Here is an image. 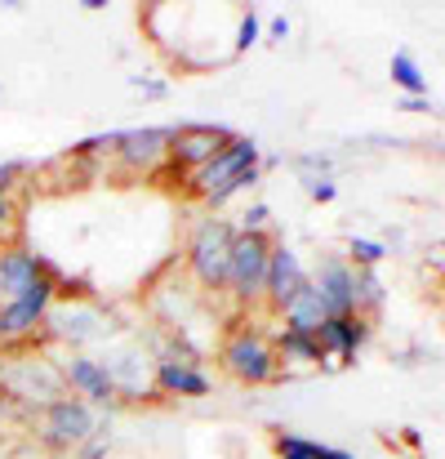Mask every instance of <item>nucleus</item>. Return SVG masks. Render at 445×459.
<instances>
[{"instance_id": "nucleus-1", "label": "nucleus", "mask_w": 445, "mask_h": 459, "mask_svg": "<svg viewBox=\"0 0 445 459\" xmlns=\"http://www.w3.org/2000/svg\"><path fill=\"white\" fill-rule=\"evenodd\" d=\"M259 178H263L259 143H254L250 134H232L196 174H187V192H192L196 201H205L210 210H218V205H227L232 196H241L245 187H254Z\"/></svg>"}, {"instance_id": "nucleus-2", "label": "nucleus", "mask_w": 445, "mask_h": 459, "mask_svg": "<svg viewBox=\"0 0 445 459\" xmlns=\"http://www.w3.org/2000/svg\"><path fill=\"white\" fill-rule=\"evenodd\" d=\"M36 343H22V348H4L0 352V397L18 411H31L40 415L49 402L67 397V384H63V366H54L49 357L31 352Z\"/></svg>"}, {"instance_id": "nucleus-3", "label": "nucleus", "mask_w": 445, "mask_h": 459, "mask_svg": "<svg viewBox=\"0 0 445 459\" xmlns=\"http://www.w3.org/2000/svg\"><path fill=\"white\" fill-rule=\"evenodd\" d=\"M218 366H223L232 379L250 384V388H263V384H281V379H286L281 357H277V348H272V334H268L263 325H254V321H241V325L227 330V339H223V348H218Z\"/></svg>"}, {"instance_id": "nucleus-4", "label": "nucleus", "mask_w": 445, "mask_h": 459, "mask_svg": "<svg viewBox=\"0 0 445 459\" xmlns=\"http://www.w3.org/2000/svg\"><path fill=\"white\" fill-rule=\"evenodd\" d=\"M232 246L236 228L227 219H201L187 237V273L201 290L227 295V273H232Z\"/></svg>"}, {"instance_id": "nucleus-5", "label": "nucleus", "mask_w": 445, "mask_h": 459, "mask_svg": "<svg viewBox=\"0 0 445 459\" xmlns=\"http://www.w3.org/2000/svg\"><path fill=\"white\" fill-rule=\"evenodd\" d=\"M272 246H277L272 232H236V246H232V273H227V295H232L241 307L263 304Z\"/></svg>"}, {"instance_id": "nucleus-6", "label": "nucleus", "mask_w": 445, "mask_h": 459, "mask_svg": "<svg viewBox=\"0 0 445 459\" xmlns=\"http://www.w3.org/2000/svg\"><path fill=\"white\" fill-rule=\"evenodd\" d=\"M36 433H40V442L49 451H76V446H85L98 433V415H94L90 402H81V397L67 393V397L49 402L36 415Z\"/></svg>"}, {"instance_id": "nucleus-7", "label": "nucleus", "mask_w": 445, "mask_h": 459, "mask_svg": "<svg viewBox=\"0 0 445 459\" xmlns=\"http://www.w3.org/2000/svg\"><path fill=\"white\" fill-rule=\"evenodd\" d=\"M107 325H112L107 307L94 304V299H81V304H67V299H58V304L49 307V316H45V330H49V339H58V343H72V348H85V343H94V339L112 334Z\"/></svg>"}, {"instance_id": "nucleus-8", "label": "nucleus", "mask_w": 445, "mask_h": 459, "mask_svg": "<svg viewBox=\"0 0 445 459\" xmlns=\"http://www.w3.org/2000/svg\"><path fill=\"white\" fill-rule=\"evenodd\" d=\"M227 139H232V130H227V126H210V121L169 126V165L183 169V174H196Z\"/></svg>"}, {"instance_id": "nucleus-9", "label": "nucleus", "mask_w": 445, "mask_h": 459, "mask_svg": "<svg viewBox=\"0 0 445 459\" xmlns=\"http://www.w3.org/2000/svg\"><path fill=\"white\" fill-rule=\"evenodd\" d=\"M112 160L130 174V178H148L160 165H169V126H148V130H125L116 139Z\"/></svg>"}, {"instance_id": "nucleus-10", "label": "nucleus", "mask_w": 445, "mask_h": 459, "mask_svg": "<svg viewBox=\"0 0 445 459\" xmlns=\"http://www.w3.org/2000/svg\"><path fill=\"white\" fill-rule=\"evenodd\" d=\"M121 402H139V397H156V357L143 352L139 343H121L103 357Z\"/></svg>"}, {"instance_id": "nucleus-11", "label": "nucleus", "mask_w": 445, "mask_h": 459, "mask_svg": "<svg viewBox=\"0 0 445 459\" xmlns=\"http://www.w3.org/2000/svg\"><path fill=\"white\" fill-rule=\"evenodd\" d=\"M63 384H67L72 397H81V402H90V406H98V411L121 406V393H116L107 366H103L98 357H90V352H72V357L63 361Z\"/></svg>"}, {"instance_id": "nucleus-12", "label": "nucleus", "mask_w": 445, "mask_h": 459, "mask_svg": "<svg viewBox=\"0 0 445 459\" xmlns=\"http://www.w3.org/2000/svg\"><path fill=\"white\" fill-rule=\"evenodd\" d=\"M307 281H312V273L303 268V259H298L286 241H277V246H272V264H268V286H263L268 316H281V312L298 299V290H303Z\"/></svg>"}, {"instance_id": "nucleus-13", "label": "nucleus", "mask_w": 445, "mask_h": 459, "mask_svg": "<svg viewBox=\"0 0 445 459\" xmlns=\"http://www.w3.org/2000/svg\"><path fill=\"white\" fill-rule=\"evenodd\" d=\"M45 273H54V264L40 250H31L22 237L0 241V304L13 299L18 290H27L31 281H40Z\"/></svg>"}, {"instance_id": "nucleus-14", "label": "nucleus", "mask_w": 445, "mask_h": 459, "mask_svg": "<svg viewBox=\"0 0 445 459\" xmlns=\"http://www.w3.org/2000/svg\"><path fill=\"white\" fill-rule=\"evenodd\" d=\"M370 330H374V321H370V316H361V312H343V316H329V321L316 330V339H321V348H325V357H329V361L352 366V361H356V352L370 343Z\"/></svg>"}, {"instance_id": "nucleus-15", "label": "nucleus", "mask_w": 445, "mask_h": 459, "mask_svg": "<svg viewBox=\"0 0 445 459\" xmlns=\"http://www.w3.org/2000/svg\"><path fill=\"white\" fill-rule=\"evenodd\" d=\"M312 286L321 290V299L329 307V316H343V312H356V268L338 255H325Z\"/></svg>"}, {"instance_id": "nucleus-16", "label": "nucleus", "mask_w": 445, "mask_h": 459, "mask_svg": "<svg viewBox=\"0 0 445 459\" xmlns=\"http://www.w3.org/2000/svg\"><path fill=\"white\" fill-rule=\"evenodd\" d=\"M210 375L192 361H156V397H210Z\"/></svg>"}, {"instance_id": "nucleus-17", "label": "nucleus", "mask_w": 445, "mask_h": 459, "mask_svg": "<svg viewBox=\"0 0 445 459\" xmlns=\"http://www.w3.org/2000/svg\"><path fill=\"white\" fill-rule=\"evenodd\" d=\"M272 348H277L281 366H307V370H312V366H329V357H325L321 339H316V334H303V330H286V325H277Z\"/></svg>"}, {"instance_id": "nucleus-18", "label": "nucleus", "mask_w": 445, "mask_h": 459, "mask_svg": "<svg viewBox=\"0 0 445 459\" xmlns=\"http://www.w3.org/2000/svg\"><path fill=\"white\" fill-rule=\"evenodd\" d=\"M329 321V307H325V299H321V290L307 281L303 290H298V299L286 312H281V325L286 330H303V334H316L321 325Z\"/></svg>"}, {"instance_id": "nucleus-19", "label": "nucleus", "mask_w": 445, "mask_h": 459, "mask_svg": "<svg viewBox=\"0 0 445 459\" xmlns=\"http://www.w3.org/2000/svg\"><path fill=\"white\" fill-rule=\"evenodd\" d=\"M392 85L401 90V99H428V76L406 49L392 54Z\"/></svg>"}, {"instance_id": "nucleus-20", "label": "nucleus", "mask_w": 445, "mask_h": 459, "mask_svg": "<svg viewBox=\"0 0 445 459\" xmlns=\"http://www.w3.org/2000/svg\"><path fill=\"white\" fill-rule=\"evenodd\" d=\"M383 295H388V290H383L379 273H374V268H356V312L374 321V316L383 312Z\"/></svg>"}, {"instance_id": "nucleus-21", "label": "nucleus", "mask_w": 445, "mask_h": 459, "mask_svg": "<svg viewBox=\"0 0 445 459\" xmlns=\"http://www.w3.org/2000/svg\"><path fill=\"white\" fill-rule=\"evenodd\" d=\"M347 255L356 259L352 268H379V264L388 259V246H383V241H370V237H352V241H347Z\"/></svg>"}, {"instance_id": "nucleus-22", "label": "nucleus", "mask_w": 445, "mask_h": 459, "mask_svg": "<svg viewBox=\"0 0 445 459\" xmlns=\"http://www.w3.org/2000/svg\"><path fill=\"white\" fill-rule=\"evenodd\" d=\"M277 455L281 459H316L321 455V442H307V437H298V433H277Z\"/></svg>"}, {"instance_id": "nucleus-23", "label": "nucleus", "mask_w": 445, "mask_h": 459, "mask_svg": "<svg viewBox=\"0 0 445 459\" xmlns=\"http://www.w3.org/2000/svg\"><path fill=\"white\" fill-rule=\"evenodd\" d=\"M259 31H263V18H259L254 9H245V13L236 18V40H232V54H245V49L259 40Z\"/></svg>"}, {"instance_id": "nucleus-24", "label": "nucleus", "mask_w": 445, "mask_h": 459, "mask_svg": "<svg viewBox=\"0 0 445 459\" xmlns=\"http://www.w3.org/2000/svg\"><path fill=\"white\" fill-rule=\"evenodd\" d=\"M116 139H121V134H94V139H85V143H76V148H72V160H94V156H112L116 152Z\"/></svg>"}, {"instance_id": "nucleus-25", "label": "nucleus", "mask_w": 445, "mask_h": 459, "mask_svg": "<svg viewBox=\"0 0 445 459\" xmlns=\"http://www.w3.org/2000/svg\"><path fill=\"white\" fill-rule=\"evenodd\" d=\"M27 174H31V165H27V160H4V165H0V192H13V196H18Z\"/></svg>"}, {"instance_id": "nucleus-26", "label": "nucleus", "mask_w": 445, "mask_h": 459, "mask_svg": "<svg viewBox=\"0 0 445 459\" xmlns=\"http://www.w3.org/2000/svg\"><path fill=\"white\" fill-rule=\"evenodd\" d=\"M268 223H272V210L263 205V201H254L245 214H241V223H236V232H268Z\"/></svg>"}, {"instance_id": "nucleus-27", "label": "nucleus", "mask_w": 445, "mask_h": 459, "mask_svg": "<svg viewBox=\"0 0 445 459\" xmlns=\"http://www.w3.org/2000/svg\"><path fill=\"white\" fill-rule=\"evenodd\" d=\"M18 214H22L18 196H13V192H0V241H9V232H13Z\"/></svg>"}, {"instance_id": "nucleus-28", "label": "nucleus", "mask_w": 445, "mask_h": 459, "mask_svg": "<svg viewBox=\"0 0 445 459\" xmlns=\"http://www.w3.org/2000/svg\"><path fill=\"white\" fill-rule=\"evenodd\" d=\"M295 169L303 178H329V156L303 152V156H295Z\"/></svg>"}, {"instance_id": "nucleus-29", "label": "nucleus", "mask_w": 445, "mask_h": 459, "mask_svg": "<svg viewBox=\"0 0 445 459\" xmlns=\"http://www.w3.org/2000/svg\"><path fill=\"white\" fill-rule=\"evenodd\" d=\"M303 187H307V196H312L316 205H325V201H334V196H338L334 178H303Z\"/></svg>"}, {"instance_id": "nucleus-30", "label": "nucleus", "mask_w": 445, "mask_h": 459, "mask_svg": "<svg viewBox=\"0 0 445 459\" xmlns=\"http://www.w3.org/2000/svg\"><path fill=\"white\" fill-rule=\"evenodd\" d=\"M134 90H139L148 103H160V99L169 94V85H165V81H156V76H148V81H134Z\"/></svg>"}, {"instance_id": "nucleus-31", "label": "nucleus", "mask_w": 445, "mask_h": 459, "mask_svg": "<svg viewBox=\"0 0 445 459\" xmlns=\"http://www.w3.org/2000/svg\"><path fill=\"white\" fill-rule=\"evenodd\" d=\"M428 268H437L445 281V241H432V246H428Z\"/></svg>"}, {"instance_id": "nucleus-32", "label": "nucleus", "mask_w": 445, "mask_h": 459, "mask_svg": "<svg viewBox=\"0 0 445 459\" xmlns=\"http://www.w3.org/2000/svg\"><path fill=\"white\" fill-rule=\"evenodd\" d=\"M103 455H107V442H103V437H90V442L81 446V459H103Z\"/></svg>"}, {"instance_id": "nucleus-33", "label": "nucleus", "mask_w": 445, "mask_h": 459, "mask_svg": "<svg viewBox=\"0 0 445 459\" xmlns=\"http://www.w3.org/2000/svg\"><path fill=\"white\" fill-rule=\"evenodd\" d=\"M268 36H272V40H286V36H290V18H272V22H268Z\"/></svg>"}, {"instance_id": "nucleus-34", "label": "nucleus", "mask_w": 445, "mask_h": 459, "mask_svg": "<svg viewBox=\"0 0 445 459\" xmlns=\"http://www.w3.org/2000/svg\"><path fill=\"white\" fill-rule=\"evenodd\" d=\"M401 112H428L432 117V99H401Z\"/></svg>"}, {"instance_id": "nucleus-35", "label": "nucleus", "mask_w": 445, "mask_h": 459, "mask_svg": "<svg viewBox=\"0 0 445 459\" xmlns=\"http://www.w3.org/2000/svg\"><path fill=\"white\" fill-rule=\"evenodd\" d=\"M316 459H356V455H347V451H334V446H321V455Z\"/></svg>"}, {"instance_id": "nucleus-36", "label": "nucleus", "mask_w": 445, "mask_h": 459, "mask_svg": "<svg viewBox=\"0 0 445 459\" xmlns=\"http://www.w3.org/2000/svg\"><path fill=\"white\" fill-rule=\"evenodd\" d=\"M437 152H441V156H445V143H437Z\"/></svg>"}, {"instance_id": "nucleus-37", "label": "nucleus", "mask_w": 445, "mask_h": 459, "mask_svg": "<svg viewBox=\"0 0 445 459\" xmlns=\"http://www.w3.org/2000/svg\"><path fill=\"white\" fill-rule=\"evenodd\" d=\"M441 286H445V281H441Z\"/></svg>"}]
</instances>
